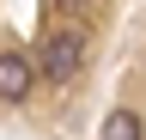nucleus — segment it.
Returning <instances> with one entry per match:
<instances>
[{
  "label": "nucleus",
  "instance_id": "1",
  "mask_svg": "<svg viewBox=\"0 0 146 140\" xmlns=\"http://www.w3.org/2000/svg\"><path fill=\"white\" fill-rule=\"evenodd\" d=\"M79 67H85V37H79V31H55V37L43 43V73L55 85H67Z\"/></svg>",
  "mask_w": 146,
  "mask_h": 140
},
{
  "label": "nucleus",
  "instance_id": "2",
  "mask_svg": "<svg viewBox=\"0 0 146 140\" xmlns=\"http://www.w3.org/2000/svg\"><path fill=\"white\" fill-rule=\"evenodd\" d=\"M31 85H36V67L18 55V49H0V98H6V104H25Z\"/></svg>",
  "mask_w": 146,
  "mask_h": 140
},
{
  "label": "nucleus",
  "instance_id": "3",
  "mask_svg": "<svg viewBox=\"0 0 146 140\" xmlns=\"http://www.w3.org/2000/svg\"><path fill=\"white\" fill-rule=\"evenodd\" d=\"M104 140H140V116H134V110H110Z\"/></svg>",
  "mask_w": 146,
  "mask_h": 140
}]
</instances>
